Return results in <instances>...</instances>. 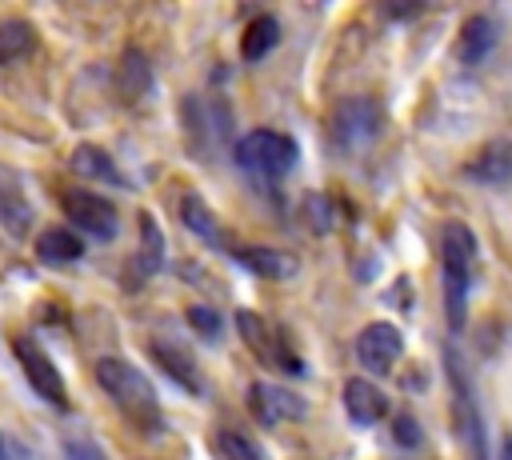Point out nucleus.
<instances>
[{
  "mask_svg": "<svg viewBox=\"0 0 512 460\" xmlns=\"http://www.w3.org/2000/svg\"><path fill=\"white\" fill-rule=\"evenodd\" d=\"M212 444H216V456H220V460H264V452L256 448V440H248V436L236 432V428H220V432L212 436Z\"/></svg>",
  "mask_w": 512,
  "mask_h": 460,
  "instance_id": "nucleus-23",
  "label": "nucleus"
},
{
  "mask_svg": "<svg viewBox=\"0 0 512 460\" xmlns=\"http://www.w3.org/2000/svg\"><path fill=\"white\" fill-rule=\"evenodd\" d=\"M340 400H344V412H348V420H352L356 428H372V424H380V420L388 416V396H384V388L372 384L368 376L344 380Z\"/></svg>",
  "mask_w": 512,
  "mask_h": 460,
  "instance_id": "nucleus-9",
  "label": "nucleus"
},
{
  "mask_svg": "<svg viewBox=\"0 0 512 460\" xmlns=\"http://www.w3.org/2000/svg\"><path fill=\"white\" fill-rule=\"evenodd\" d=\"M68 456H72V460H104L92 444H68Z\"/></svg>",
  "mask_w": 512,
  "mask_h": 460,
  "instance_id": "nucleus-27",
  "label": "nucleus"
},
{
  "mask_svg": "<svg viewBox=\"0 0 512 460\" xmlns=\"http://www.w3.org/2000/svg\"><path fill=\"white\" fill-rule=\"evenodd\" d=\"M152 356L164 364V372L176 380V384H184L192 396H200L204 392V376H200V364L192 360V352H184V348H176V344H164V340H152Z\"/></svg>",
  "mask_w": 512,
  "mask_h": 460,
  "instance_id": "nucleus-14",
  "label": "nucleus"
},
{
  "mask_svg": "<svg viewBox=\"0 0 512 460\" xmlns=\"http://www.w3.org/2000/svg\"><path fill=\"white\" fill-rule=\"evenodd\" d=\"M460 436H464L472 460H488V448H484V424H480V412H476L468 388H464V396H460Z\"/></svg>",
  "mask_w": 512,
  "mask_h": 460,
  "instance_id": "nucleus-22",
  "label": "nucleus"
},
{
  "mask_svg": "<svg viewBox=\"0 0 512 460\" xmlns=\"http://www.w3.org/2000/svg\"><path fill=\"white\" fill-rule=\"evenodd\" d=\"M36 256L44 264H72L84 256V240L72 228H48L36 236Z\"/></svg>",
  "mask_w": 512,
  "mask_h": 460,
  "instance_id": "nucleus-17",
  "label": "nucleus"
},
{
  "mask_svg": "<svg viewBox=\"0 0 512 460\" xmlns=\"http://www.w3.org/2000/svg\"><path fill=\"white\" fill-rule=\"evenodd\" d=\"M472 264H476V236L468 224L448 220L440 228V280H444V312L448 328L460 332L464 312H468V284H472Z\"/></svg>",
  "mask_w": 512,
  "mask_h": 460,
  "instance_id": "nucleus-2",
  "label": "nucleus"
},
{
  "mask_svg": "<svg viewBox=\"0 0 512 460\" xmlns=\"http://www.w3.org/2000/svg\"><path fill=\"white\" fill-rule=\"evenodd\" d=\"M236 264H244L248 272L264 276V280H284V276L296 272V260H292L288 252L264 248V244H244V248H236Z\"/></svg>",
  "mask_w": 512,
  "mask_h": 460,
  "instance_id": "nucleus-13",
  "label": "nucleus"
},
{
  "mask_svg": "<svg viewBox=\"0 0 512 460\" xmlns=\"http://www.w3.org/2000/svg\"><path fill=\"white\" fill-rule=\"evenodd\" d=\"M180 220H184V228H188L192 236H200V240H208V244H220V220H216V212H212L196 192H188V196L180 200Z\"/></svg>",
  "mask_w": 512,
  "mask_h": 460,
  "instance_id": "nucleus-19",
  "label": "nucleus"
},
{
  "mask_svg": "<svg viewBox=\"0 0 512 460\" xmlns=\"http://www.w3.org/2000/svg\"><path fill=\"white\" fill-rule=\"evenodd\" d=\"M148 80H152V76H148L144 52H140V48H124V56H120V64H116V88H120V96H124V100L144 96Z\"/></svg>",
  "mask_w": 512,
  "mask_h": 460,
  "instance_id": "nucleus-18",
  "label": "nucleus"
},
{
  "mask_svg": "<svg viewBox=\"0 0 512 460\" xmlns=\"http://www.w3.org/2000/svg\"><path fill=\"white\" fill-rule=\"evenodd\" d=\"M472 180H480V184H508L512 180V140H488L472 160H468V168H464Z\"/></svg>",
  "mask_w": 512,
  "mask_h": 460,
  "instance_id": "nucleus-11",
  "label": "nucleus"
},
{
  "mask_svg": "<svg viewBox=\"0 0 512 460\" xmlns=\"http://www.w3.org/2000/svg\"><path fill=\"white\" fill-rule=\"evenodd\" d=\"M276 44H280V20H276L272 12L252 16V20L244 24V32H240V56H244L248 64L264 60V56H268Z\"/></svg>",
  "mask_w": 512,
  "mask_h": 460,
  "instance_id": "nucleus-16",
  "label": "nucleus"
},
{
  "mask_svg": "<svg viewBox=\"0 0 512 460\" xmlns=\"http://www.w3.org/2000/svg\"><path fill=\"white\" fill-rule=\"evenodd\" d=\"M404 356V332L388 320H372L368 328L356 332V360L364 372L380 376V372H392L396 360Z\"/></svg>",
  "mask_w": 512,
  "mask_h": 460,
  "instance_id": "nucleus-6",
  "label": "nucleus"
},
{
  "mask_svg": "<svg viewBox=\"0 0 512 460\" xmlns=\"http://www.w3.org/2000/svg\"><path fill=\"white\" fill-rule=\"evenodd\" d=\"M300 220H304L316 236H324V232L336 224V208H332V200H328L324 192H308V196L300 200Z\"/></svg>",
  "mask_w": 512,
  "mask_h": 460,
  "instance_id": "nucleus-24",
  "label": "nucleus"
},
{
  "mask_svg": "<svg viewBox=\"0 0 512 460\" xmlns=\"http://www.w3.org/2000/svg\"><path fill=\"white\" fill-rule=\"evenodd\" d=\"M392 436L400 440V444H408V448H416L420 444V424L408 416V412H400L396 420H392Z\"/></svg>",
  "mask_w": 512,
  "mask_h": 460,
  "instance_id": "nucleus-26",
  "label": "nucleus"
},
{
  "mask_svg": "<svg viewBox=\"0 0 512 460\" xmlns=\"http://www.w3.org/2000/svg\"><path fill=\"white\" fill-rule=\"evenodd\" d=\"M496 460H512V432L500 436V448H496Z\"/></svg>",
  "mask_w": 512,
  "mask_h": 460,
  "instance_id": "nucleus-28",
  "label": "nucleus"
},
{
  "mask_svg": "<svg viewBox=\"0 0 512 460\" xmlns=\"http://www.w3.org/2000/svg\"><path fill=\"white\" fill-rule=\"evenodd\" d=\"M12 356H16L24 380L32 384V392L40 400H48L52 408H68V384H64L60 368L52 364V356L32 336H12Z\"/></svg>",
  "mask_w": 512,
  "mask_h": 460,
  "instance_id": "nucleus-4",
  "label": "nucleus"
},
{
  "mask_svg": "<svg viewBox=\"0 0 512 460\" xmlns=\"http://www.w3.org/2000/svg\"><path fill=\"white\" fill-rule=\"evenodd\" d=\"M0 456H4V440H0Z\"/></svg>",
  "mask_w": 512,
  "mask_h": 460,
  "instance_id": "nucleus-29",
  "label": "nucleus"
},
{
  "mask_svg": "<svg viewBox=\"0 0 512 460\" xmlns=\"http://www.w3.org/2000/svg\"><path fill=\"white\" fill-rule=\"evenodd\" d=\"M36 52V28L24 16L0 20V68H12Z\"/></svg>",
  "mask_w": 512,
  "mask_h": 460,
  "instance_id": "nucleus-15",
  "label": "nucleus"
},
{
  "mask_svg": "<svg viewBox=\"0 0 512 460\" xmlns=\"http://www.w3.org/2000/svg\"><path fill=\"white\" fill-rule=\"evenodd\" d=\"M236 332L244 336V344L256 352V360H260V364H268V368H288V372H300V360H296V356H288L292 348L276 340V328H272V320H264V316H256V312H248V308H240V312H236Z\"/></svg>",
  "mask_w": 512,
  "mask_h": 460,
  "instance_id": "nucleus-7",
  "label": "nucleus"
},
{
  "mask_svg": "<svg viewBox=\"0 0 512 460\" xmlns=\"http://www.w3.org/2000/svg\"><path fill=\"white\" fill-rule=\"evenodd\" d=\"M60 208L68 216V224H76L84 236H96V240H112L120 232V212L108 196L100 192H88V188H68L60 196Z\"/></svg>",
  "mask_w": 512,
  "mask_h": 460,
  "instance_id": "nucleus-5",
  "label": "nucleus"
},
{
  "mask_svg": "<svg viewBox=\"0 0 512 460\" xmlns=\"http://www.w3.org/2000/svg\"><path fill=\"white\" fill-rule=\"evenodd\" d=\"M492 48H496V20L484 16V12L468 16V20L460 24V36H456V56H460V64L476 68V64L488 60Z\"/></svg>",
  "mask_w": 512,
  "mask_h": 460,
  "instance_id": "nucleus-10",
  "label": "nucleus"
},
{
  "mask_svg": "<svg viewBox=\"0 0 512 460\" xmlns=\"http://www.w3.org/2000/svg\"><path fill=\"white\" fill-rule=\"evenodd\" d=\"M376 124H380V108H376L372 100H348V104H340V112H336V136H340L344 144L368 140V136L376 132Z\"/></svg>",
  "mask_w": 512,
  "mask_h": 460,
  "instance_id": "nucleus-12",
  "label": "nucleus"
},
{
  "mask_svg": "<svg viewBox=\"0 0 512 460\" xmlns=\"http://www.w3.org/2000/svg\"><path fill=\"white\" fill-rule=\"evenodd\" d=\"M96 384H100V392H104L136 428L156 432V428L164 424L160 396H156L152 380H148L136 364H128V360H120V356H104V360H96Z\"/></svg>",
  "mask_w": 512,
  "mask_h": 460,
  "instance_id": "nucleus-1",
  "label": "nucleus"
},
{
  "mask_svg": "<svg viewBox=\"0 0 512 460\" xmlns=\"http://www.w3.org/2000/svg\"><path fill=\"white\" fill-rule=\"evenodd\" d=\"M136 224H140V268L144 272H160L164 268V232H160L152 212H140Z\"/></svg>",
  "mask_w": 512,
  "mask_h": 460,
  "instance_id": "nucleus-21",
  "label": "nucleus"
},
{
  "mask_svg": "<svg viewBox=\"0 0 512 460\" xmlns=\"http://www.w3.org/2000/svg\"><path fill=\"white\" fill-rule=\"evenodd\" d=\"M300 160V148L288 132L276 128H252L236 140V164L260 176H288Z\"/></svg>",
  "mask_w": 512,
  "mask_h": 460,
  "instance_id": "nucleus-3",
  "label": "nucleus"
},
{
  "mask_svg": "<svg viewBox=\"0 0 512 460\" xmlns=\"http://www.w3.org/2000/svg\"><path fill=\"white\" fill-rule=\"evenodd\" d=\"M72 168H76L80 176H96V180H112V184H120V168H116V160H112L104 148H96V144H76V152H72Z\"/></svg>",
  "mask_w": 512,
  "mask_h": 460,
  "instance_id": "nucleus-20",
  "label": "nucleus"
},
{
  "mask_svg": "<svg viewBox=\"0 0 512 460\" xmlns=\"http://www.w3.org/2000/svg\"><path fill=\"white\" fill-rule=\"evenodd\" d=\"M188 324L200 332V336H220V316H216V308H208V304H188Z\"/></svg>",
  "mask_w": 512,
  "mask_h": 460,
  "instance_id": "nucleus-25",
  "label": "nucleus"
},
{
  "mask_svg": "<svg viewBox=\"0 0 512 460\" xmlns=\"http://www.w3.org/2000/svg\"><path fill=\"white\" fill-rule=\"evenodd\" d=\"M248 412L264 424V428H276L284 420H304L308 404L300 396H292L284 384H268V380H256L248 388Z\"/></svg>",
  "mask_w": 512,
  "mask_h": 460,
  "instance_id": "nucleus-8",
  "label": "nucleus"
}]
</instances>
